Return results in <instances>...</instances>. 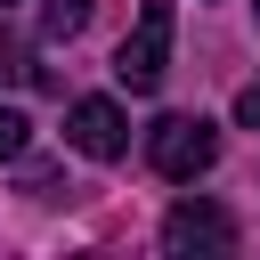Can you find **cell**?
Segmentation results:
<instances>
[{"label": "cell", "mask_w": 260, "mask_h": 260, "mask_svg": "<svg viewBox=\"0 0 260 260\" xmlns=\"http://www.w3.org/2000/svg\"><path fill=\"white\" fill-rule=\"evenodd\" d=\"M89 24V0H41V41H73Z\"/></svg>", "instance_id": "obj_5"}, {"label": "cell", "mask_w": 260, "mask_h": 260, "mask_svg": "<svg viewBox=\"0 0 260 260\" xmlns=\"http://www.w3.org/2000/svg\"><path fill=\"white\" fill-rule=\"evenodd\" d=\"M65 146L89 154V162H122L130 154V114L114 98H73L65 106Z\"/></svg>", "instance_id": "obj_3"}, {"label": "cell", "mask_w": 260, "mask_h": 260, "mask_svg": "<svg viewBox=\"0 0 260 260\" xmlns=\"http://www.w3.org/2000/svg\"><path fill=\"white\" fill-rule=\"evenodd\" d=\"M8 73H24V49H16L8 32H0V81H8Z\"/></svg>", "instance_id": "obj_8"}, {"label": "cell", "mask_w": 260, "mask_h": 260, "mask_svg": "<svg viewBox=\"0 0 260 260\" xmlns=\"http://www.w3.org/2000/svg\"><path fill=\"white\" fill-rule=\"evenodd\" d=\"M24 138H32V122H24L16 106H0V162H16V154H24Z\"/></svg>", "instance_id": "obj_6"}, {"label": "cell", "mask_w": 260, "mask_h": 260, "mask_svg": "<svg viewBox=\"0 0 260 260\" xmlns=\"http://www.w3.org/2000/svg\"><path fill=\"white\" fill-rule=\"evenodd\" d=\"M162 252L171 260H187V252H236V219L219 203H179L162 219Z\"/></svg>", "instance_id": "obj_4"}, {"label": "cell", "mask_w": 260, "mask_h": 260, "mask_svg": "<svg viewBox=\"0 0 260 260\" xmlns=\"http://www.w3.org/2000/svg\"><path fill=\"white\" fill-rule=\"evenodd\" d=\"M162 73H171V0H146L138 24H130L122 49H114V81H122L130 98H146V89H162Z\"/></svg>", "instance_id": "obj_1"}, {"label": "cell", "mask_w": 260, "mask_h": 260, "mask_svg": "<svg viewBox=\"0 0 260 260\" xmlns=\"http://www.w3.org/2000/svg\"><path fill=\"white\" fill-rule=\"evenodd\" d=\"M146 162L187 187V179H203V171L219 162V130H211L203 114H162V122L146 130Z\"/></svg>", "instance_id": "obj_2"}, {"label": "cell", "mask_w": 260, "mask_h": 260, "mask_svg": "<svg viewBox=\"0 0 260 260\" xmlns=\"http://www.w3.org/2000/svg\"><path fill=\"white\" fill-rule=\"evenodd\" d=\"M236 122H244V130H260V81H244V98H236Z\"/></svg>", "instance_id": "obj_7"}]
</instances>
